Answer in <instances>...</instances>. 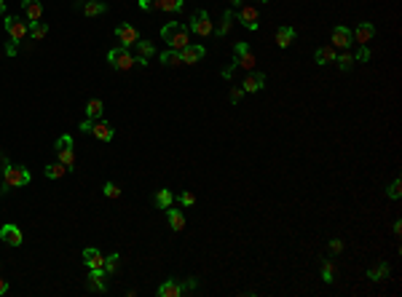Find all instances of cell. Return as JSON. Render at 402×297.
I'll return each instance as SVG.
<instances>
[{
    "label": "cell",
    "mask_w": 402,
    "mask_h": 297,
    "mask_svg": "<svg viewBox=\"0 0 402 297\" xmlns=\"http://www.w3.org/2000/svg\"><path fill=\"white\" fill-rule=\"evenodd\" d=\"M236 67H239V64H236V62H233V64H228V67H226V70H223V78H226V80H228V78L233 75V70H236Z\"/></svg>",
    "instance_id": "obj_46"
},
{
    "label": "cell",
    "mask_w": 402,
    "mask_h": 297,
    "mask_svg": "<svg viewBox=\"0 0 402 297\" xmlns=\"http://www.w3.org/2000/svg\"><path fill=\"white\" fill-rule=\"evenodd\" d=\"M241 97H244V89H231V94H228V99L233 102V105H239Z\"/></svg>",
    "instance_id": "obj_42"
},
{
    "label": "cell",
    "mask_w": 402,
    "mask_h": 297,
    "mask_svg": "<svg viewBox=\"0 0 402 297\" xmlns=\"http://www.w3.org/2000/svg\"><path fill=\"white\" fill-rule=\"evenodd\" d=\"M0 238H3V244H8V246H22V228L14 225V222H6V225L0 228Z\"/></svg>",
    "instance_id": "obj_8"
},
{
    "label": "cell",
    "mask_w": 402,
    "mask_h": 297,
    "mask_svg": "<svg viewBox=\"0 0 402 297\" xmlns=\"http://www.w3.org/2000/svg\"><path fill=\"white\" fill-rule=\"evenodd\" d=\"M3 24H6V32L11 35V40H14V43H22V40L27 38V35H30V24L22 22L19 16H14V14H8Z\"/></svg>",
    "instance_id": "obj_5"
},
{
    "label": "cell",
    "mask_w": 402,
    "mask_h": 297,
    "mask_svg": "<svg viewBox=\"0 0 402 297\" xmlns=\"http://www.w3.org/2000/svg\"><path fill=\"white\" fill-rule=\"evenodd\" d=\"M386 193H389V198H391V201H397V198L402 196V180H399V177H397V180H391V185H389V190H386Z\"/></svg>",
    "instance_id": "obj_35"
},
{
    "label": "cell",
    "mask_w": 402,
    "mask_h": 297,
    "mask_svg": "<svg viewBox=\"0 0 402 297\" xmlns=\"http://www.w3.org/2000/svg\"><path fill=\"white\" fill-rule=\"evenodd\" d=\"M107 273H105V268H91L89 271V289L91 292H107Z\"/></svg>",
    "instance_id": "obj_11"
},
{
    "label": "cell",
    "mask_w": 402,
    "mask_h": 297,
    "mask_svg": "<svg viewBox=\"0 0 402 297\" xmlns=\"http://www.w3.org/2000/svg\"><path fill=\"white\" fill-rule=\"evenodd\" d=\"M233 62H236L241 70H255L258 59H255V54H252L249 43H244V40H236V46H233Z\"/></svg>",
    "instance_id": "obj_4"
},
{
    "label": "cell",
    "mask_w": 402,
    "mask_h": 297,
    "mask_svg": "<svg viewBox=\"0 0 402 297\" xmlns=\"http://www.w3.org/2000/svg\"><path fill=\"white\" fill-rule=\"evenodd\" d=\"M22 11L30 22H41L43 19V3L41 0H22Z\"/></svg>",
    "instance_id": "obj_16"
},
{
    "label": "cell",
    "mask_w": 402,
    "mask_h": 297,
    "mask_svg": "<svg viewBox=\"0 0 402 297\" xmlns=\"http://www.w3.org/2000/svg\"><path fill=\"white\" fill-rule=\"evenodd\" d=\"M196 289V278H185V281L180 284V292L182 294H188V292H193Z\"/></svg>",
    "instance_id": "obj_40"
},
{
    "label": "cell",
    "mask_w": 402,
    "mask_h": 297,
    "mask_svg": "<svg viewBox=\"0 0 402 297\" xmlns=\"http://www.w3.org/2000/svg\"><path fill=\"white\" fill-rule=\"evenodd\" d=\"M204 54H207V49H204V46L191 43V46H185V49L180 51V57H182V64H196L199 59H204Z\"/></svg>",
    "instance_id": "obj_15"
},
{
    "label": "cell",
    "mask_w": 402,
    "mask_h": 297,
    "mask_svg": "<svg viewBox=\"0 0 402 297\" xmlns=\"http://www.w3.org/2000/svg\"><path fill=\"white\" fill-rule=\"evenodd\" d=\"M260 3H266V0H260Z\"/></svg>",
    "instance_id": "obj_53"
},
{
    "label": "cell",
    "mask_w": 402,
    "mask_h": 297,
    "mask_svg": "<svg viewBox=\"0 0 402 297\" xmlns=\"http://www.w3.org/2000/svg\"><path fill=\"white\" fill-rule=\"evenodd\" d=\"M351 35H354V43L364 46V43L373 40V35H376V24H373V22H359L357 30H354Z\"/></svg>",
    "instance_id": "obj_13"
},
{
    "label": "cell",
    "mask_w": 402,
    "mask_h": 297,
    "mask_svg": "<svg viewBox=\"0 0 402 297\" xmlns=\"http://www.w3.org/2000/svg\"><path fill=\"white\" fill-rule=\"evenodd\" d=\"M32 174L27 166H16V163H6L3 166V182L8 188H24V185H30Z\"/></svg>",
    "instance_id": "obj_2"
},
{
    "label": "cell",
    "mask_w": 402,
    "mask_h": 297,
    "mask_svg": "<svg viewBox=\"0 0 402 297\" xmlns=\"http://www.w3.org/2000/svg\"><path fill=\"white\" fill-rule=\"evenodd\" d=\"M105 11H107V3H99V0H86V6H83L86 16H102Z\"/></svg>",
    "instance_id": "obj_22"
},
{
    "label": "cell",
    "mask_w": 402,
    "mask_h": 297,
    "mask_svg": "<svg viewBox=\"0 0 402 297\" xmlns=\"http://www.w3.org/2000/svg\"><path fill=\"white\" fill-rule=\"evenodd\" d=\"M134 49H137V57H134V64H142V67H145L148 62H151V57H153V54H156V49H153V43H151V40H142V38H139V40L134 43Z\"/></svg>",
    "instance_id": "obj_12"
},
{
    "label": "cell",
    "mask_w": 402,
    "mask_h": 297,
    "mask_svg": "<svg viewBox=\"0 0 402 297\" xmlns=\"http://www.w3.org/2000/svg\"><path fill=\"white\" fill-rule=\"evenodd\" d=\"M27 24H30V38H35V40H43L49 35V24L46 22H27Z\"/></svg>",
    "instance_id": "obj_27"
},
{
    "label": "cell",
    "mask_w": 402,
    "mask_h": 297,
    "mask_svg": "<svg viewBox=\"0 0 402 297\" xmlns=\"http://www.w3.org/2000/svg\"><path fill=\"white\" fill-rule=\"evenodd\" d=\"M6 292H8V281H6L3 276H0V294H6Z\"/></svg>",
    "instance_id": "obj_48"
},
{
    "label": "cell",
    "mask_w": 402,
    "mask_h": 297,
    "mask_svg": "<svg viewBox=\"0 0 402 297\" xmlns=\"http://www.w3.org/2000/svg\"><path fill=\"white\" fill-rule=\"evenodd\" d=\"M188 32L199 35V38H209V35L214 32V24H212V19H209V14H207V11H196V14L191 16Z\"/></svg>",
    "instance_id": "obj_3"
},
{
    "label": "cell",
    "mask_w": 402,
    "mask_h": 297,
    "mask_svg": "<svg viewBox=\"0 0 402 297\" xmlns=\"http://www.w3.org/2000/svg\"><path fill=\"white\" fill-rule=\"evenodd\" d=\"M161 38H164V43L169 46L172 51H182L185 46H191V32H188V27L180 24V22L164 24L161 27Z\"/></svg>",
    "instance_id": "obj_1"
},
{
    "label": "cell",
    "mask_w": 402,
    "mask_h": 297,
    "mask_svg": "<svg viewBox=\"0 0 402 297\" xmlns=\"http://www.w3.org/2000/svg\"><path fill=\"white\" fill-rule=\"evenodd\" d=\"M239 22L247 27V30L255 32L258 24H260V16H258V8L255 6H239Z\"/></svg>",
    "instance_id": "obj_9"
},
{
    "label": "cell",
    "mask_w": 402,
    "mask_h": 297,
    "mask_svg": "<svg viewBox=\"0 0 402 297\" xmlns=\"http://www.w3.org/2000/svg\"><path fill=\"white\" fill-rule=\"evenodd\" d=\"M16 51H19V49H16V43H14V40L6 46V54H8V57H16Z\"/></svg>",
    "instance_id": "obj_47"
},
{
    "label": "cell",
    "mask_w": 402,
    "mask_h": 297,
    "mask_svg": "<svg viewBox=\"0 0 402 297\" xmlns=\"http://www.w3.org/2000/svg\"><path fill=\"white\" fill-rule=\"evenodd\" d=\"M335 64H338V67H341L343 72H349V70L354 67V57H351L349 51H343L341 57H335Z\"/></svg>",
    "instance_id": "obj_33"
},
{
    "label": "cell",
    "mask_w": 402,
    "mask_h": 297,
    "mask_svg": "<svg viewBox=\"0 0 402 297\" xmlns=\"http://www.w3.org/2000/svg\"><path fill=\"white\" fill-rule=\"evenodd\" d=\"M57 153H59V163H64L67 169L76 166V153H72V147H67V150H57Z\"/></svg>",
    "instance_id": "obj_34"
},
{
    "label": "cell",
    "mask_w": 402,
    "mask_h": 297,
    "mask_svg": "<svg viewBox=\"0 0 402 297\" xmlns=\"http://www.w3.org/2000/svg\"><path fill=\"white\" fill-rule=\"evenodd\" d=\"M351 43H354V35H351L349 27H343V24L335 27V30H333V40H330L333 49H343V51H346Z\"/></svg>",
    "instance_id": "obj_7"
},
{
    "label": "cell",
    "mask_w": 402,
    "mask_h": 297,
    "mask_svg": "<svg viewBox=\"0 0 402 297\" xmlns=\"http://www.w3.org/2000/svg\"><path fill=\"white\" fill-rule=\"evenodd\" d=\"M102 193H105L107 198H121V188L116 182H105V188H102Z\"/></svg>",
    "instance_id": "obj_37"
},
{
    "label": "cell",
    "mask_w": 402,
    "mask_h": 297,
    "mask_svg": "<svg viewBox=\"0 0 402 297\" xmlns=\"http://www.w3.org/2000/svg\"><path fill=\"white\" fill-rule=\"evenodd\" d=\"M43 172H46V177H49V180H59V177H64V174H67L70 169H67L64 163H49Z\"/></svg>",
    "instance_id": "obj_28"
},
{
    "label": "cell",
    "mask_w": 402,
    "mask_h": 297,
    "mask_svg": "<svg viewBox=\"0 0 402 297\" xmlns=\"http://www.w3.org/2000/svg\"><path fill=\"white\" fill-rule=\"evenodd\" d=\"M0 14H6V0H0Z\"/></svg>",
    "instance_id": "obj_51"
},
{
    "label": "cell",
    "mask_w": 402,
    "mask_h": 297,
    "mask_svg": "<svg viewBox=\"0 0 402 297\" xmlns=\"http://www.w3.org/2000/svg\"><path fill=\"white\" fill-rule=\"evenodd\" d=\"M341 252H343V241L333 238V241H330V254H341Z\"/></svg>",
    "instance_id": "obj_44"
},
{
    "label": "cell",
    "mask_w": 402,
    "mask_h": 297,
    "mask_svg": "<svg viewBox=\"0 0 402 297\" xmlns=\"http://www.w3.org/2000/svg\"><path fill=\"white\" fill-rule=\"evenodd\" d=\"M180 284L177 281H164L161 286H158V297H180Z\"/></svg>",
    "instance_id": "obj_25"
},
{
    "label": "cell",
    "mask_w": 402,
    "mask_h": 297,
    "mask_svg": "<svg viewBox=\"0 0 402 297\" xmlns=\"http://www.w3.org/2000/svg\"><path fill=\"white\" fill-rule=\"evenodd\" d=\"M293 40H295V27H279V32H276V46L279 49H289Z\"/></svg>",
    "instance_id": "obj_18"
},
{
    "label": "cell",
    "mask_w": 402,
    "mask_h": 297,
    "mask_svg": "<svg viewBox=\"0 0 402 297\" xmlns=\"http://www.w3.org/2000/svg\"><path fill=\"white\" fill-rule=\"evenodd\" d=\"M231 3H233V6H244V0H231Z\"/></svg>",
    "instance_id": "obj_52"
},
{
    "label": "cell",
    "mask_w": 402,
    "mask_h": 297,
    "mask_svg": "<svg viewBox=\"0 0 402 297\" xmlns=\"http://www.w3.org/2000/svg\"><path fill=\"white\" fill-rule=\"evenodd\" d=\"M67 147H72V137L70 134H62L57 139V150H67Z\"/></svg>",
    "instance_id": "obj_38"
},
{
    "label": "cell",
    "mask_w": 402,
    "mask_h": 297,
    "mask_svg": "<svg viewBox=\"0 0 402 297\" xmlns=\"http://www.w3.org/2000/svg\"><path fill=\"white\" fill-rule=\"evenodd\" d=\"M335 57H338V54H335L333 46H322V49H316V51H314L316 64H333V62H335Z\"/></svg>",
    "instance_id": "obj_19"
},
{
    "label": "cell",
    "mask_w": 402,
    "mask_h": 297,
    "mask_svg": "<svg viewBox=\"0 0 402 297\" xmlns=\"http://www.w3.org/2000/svg\"><path fill=\"white\" fill-rule=\"evenodd\" d=\"M182 0H158V11H172V14H177V11H182Z\"/></svg>",
    "instance_id": "obj_31"
},
{
    "label": "cell",
    "mask_w": 402,
    "mask_h": 297,
    "mask_svg": "<svg viewBox=\"0 0 402 297\" xmlns=\"http://www.w3.org/2000/svg\"><path fill=\"white\" fill-rule=\"evenodd\" d=\"M241 89H244V94H247V91L252 94V91H260V89H266V75H263V72H255V70H249V75H247L244 80H241Z\"/></svg>",
    "instance_id": "obj_14"
},
{
    "label": "cell",
    "mask_w": 402,
    "mask_h": 297,
    "mask_svg": "<svg viewBox=\"0 0 402 297\" xmlns=\"http://www.w3.org/2000/svg\"><path fill=\"white\" fill-rule=\"evenodd\" d=\"M161 64H166V67H177V64H182V57H180V51H164L161 54Z\"/></svg>",
    "instance_id": "obj_30"
},
{
    "label": "cell",
    "mask_w": 402,
    "mask_h": 297,
    "mask_svg": "<svg viewBox=\"0 0 402 297\" xmlns=\"http://www.w3.org/2000/svg\"><path fill=\"white\" fill-rule=\"evenodd\" d=\"M233 19H236V16H233V11H226V14H223V22H220V27H217L214 32H217L220 38H226V35L231 32V27H233Z\"/></svg>",
    "instance_id": "obj_29"
},
{
    "label": "cell",
    "mask_w": 402,
    "mask_h": 297,
    "mask_svg": "<svg viewBox=\"0 0 402 297\" xmlns=\"http://www.w3.org/2000/svg\"><path fill=\"white\" fill-rule=\"evenodd\" d=\"M107 62L113 64L116 70H132V67H134V57L129 54V49H124V46L110 49V51H107Z\"/></svg>",
    "instance_id": "obj_6"
},
{
    "label": "cell",
    "mask_w": 402,
    "mask_h": 297,
    "mask_svg": "<svg viewBox=\"0 0 402 297\" xmlns=\"http://www.w3.org/2000/svg\"><path fill=\"white\" fill-rule=\"evenodd\" d=\"M102 110H105L102 99H89V102H86V118H89V120H97V118L102 115Z\"/></svg>",
    "instance_id": "obj_26"
},
{
    "label": "cell",
    "mask_w": 402,
    "mask_h": 297,
    "mask_svg": "<svg viewBox=\"0 0 402 297\" xmlns=\"http://www.w3.org/2000/svg\"><path fill=\"white\" fill-rule=\"evenodd\" d=\"M180 203H182V206H193L196 196H193V193H188V190H182V193H180Z\"/></svg>",
    "instance_id": "obj_39"
},
{
    "label": "cell",
    "mask_w": 402,
    "mask_h": 297,
    "mask_svg": "<svg viewBox=\"0 0 402 297\" xmlns=\"http://www.w3.org/2000/svg\"><path fill=\"white\" fill-rule=\"evenodd\" d=\"M368 278H370V281H383V278H389V265L386 263L373 265L370 271H368Z\"/></svg>",
    "instance_id": "obj_24"
},
{
    "label": "cell",
    "mask_w": 402,
    "mask_h": 297,
    "mask_svg": "<svg viewBox=\"0 0 402 297\" xmlns=\"http://www.w3.org/2000/svg\"><path fill=\"white\" fill-rule=\"evenodd\" d=\"M172 190H166V188H161L156 193V198H153V203H156V209H169L172 206Z\"/></svg>",
    "instance_id": "obj_23"
},
{
    "label": "cell",
    "mask_w": 402,
    "mask_h": 297,
    "mask_svg": "<svg viewBox=\"0 0 402 297\" xmlns=\"http://www.w3.org/2000/svg\"><path fill=\"white\" fill-rule=\"evenodd\" d=\"M370 59V49L368 46H362V49L357 51V57H354V62H368Z\"/></svg>",
    "instance_id": "obj_43"
},
{
    "label": "cell",
    "mask_w": 402,
    "mask_h": 297,
    "mask_svg": "<svg viewBox=\"0 0 402 297\" xmlns=\"http://www.w3.org/2000/svg\"><path fill=\"white\" fill-rule=\"evenodd\" d=\"M118 260H121V254H110V257H105V273H107V276H113V273L118 271Z\"/></svg>",
    "instance_id": "obj_36"
},
{
    "label": "cell",
    "mask_w": 402,
    "mask_h": 297,
    "mask_svg": "<svg viewBox=\"0 0 402 297\" xmlns=\"http://www.w3.org/2000/svg\"><path fill=\"white\" fill-rule=\"evenodd\" d=\"M116 38H118V43L124 46V49H129V46H134L139 40V32H137V27H132V24H121L116 30Z\"/></svg>",
    "instance_id": "obj_10"
},
{
    "label": "cell",
    "mask_w": 402,
    "mask_h": 297,
    "mask_svg": "<svg viewBox=\"0 0 402 297\" xmlns=\"http://www.w3.org/2000/svg\"><path fill=\"white\" fill-rule=\"evenodd\" d=\"M399 233H402V222L397 220V222H394V236H399Z\"/></svg>",
    "instance_id": "obj_49"
},
{
    "label": "cell",
    "mask_w": 402,
    "mask_h": 297,
    "mask_svg": "<svg viewBox=\"0 0 402 297\" xmlns=\"http://www.w3.org/2000/svg\"><path fill=\"white\" fill-rule=\"evenodd\" d=\"M78 129H81L83 134H91V129H94V120H89V118H86V120H81V126H78Z\"/></svg>",
    "instance_id": "obj_45"
},
{
    "label": "cell",
    "mask_w": 402,
    "mask_h": 297,
    "mask_svg": "<svg viewBox=\"0 0 402 297\" xmlns=\"http://www.w3.org/2000/svg\"><path fill=\"white\" fill-rule=\"evenodd\" d=\"M322 278H324V284H333L335 281V265H333V260H322Z\"/></svg>",
    "instance_id": "obj_32"
},
{
    "label": "cell",
    "mask_w": 402,
    "mask_h": 297,
    "mask_svg": "<svg viewBox=\"0 0 402 297\" xmlns=\"http://www.w3.org/2000/svg\"><path fill=\"white\" fill-rule=\"evenodd\" d=\"M83 263H86L89 271L91 268H105V254H102L99 249L89 246V249H83Z\"/></svg>",
    "instance_id": "obj_17"
},
{
    "label": "cell",
    "mask_w": 402,
    "mask_h": 297,
    "mask_svg": "<svg viewBox=\"0 0 402 297\" xmlns=\"http://www.w3.org/2000/svg\"><path fill=\"white\" fill-rule=\"evenodd\" d=\"M166 220H169L172 230H177V233H180V230L185 228V215H182L180 209H174V206H169V209H166Z\"/></svg>",
    "instance_id": "obj_20"
},
{
    "label": "cell",
    "mask_w": 402,
    "mask_h": 297,
    "mask_svg": "<svg viewBox=\"0 0 402 297\" xmlns=\"http://www.w3.org/2000/svg\"><path fill=\"white\" fill-rule=\"evenodd\" d=\"M142 11H158V0H139Z\"/></svg>",
    "instance_id": "obj_41"
},
{
    "label": "cell",
    "mask_w": 402,
    "mask_h": 297,
    "mask_svg": "<svg viewBox=\"0 0 402 297\" xmlns=\"http://www.w3.org/2000/svg\"><path fill=\"white\" fill-rule=\"evenodd\" d=\"M91 134H94L99 142H110V139H113V126L110 123H105V120H102V123H94V129H91Z\"/></svg>",
    "instance_id": "obj_21"
},
{
    "label": "cell",
    "mask_w": 402,
    "mask_h": 297,
    "mask_svg": "<svg viewBox=\"0 0 402 297\" xmlns=\"http://www.w3.org/2000/svg\"><path fill=\"white\" fill-rule=\"evenodd\" d=\"M8 163V158H6V153H0V166H6Z\"/></svg>",
    "instance_id": "obj_50"
}]
</instances>
